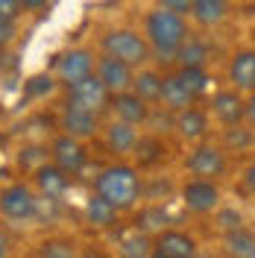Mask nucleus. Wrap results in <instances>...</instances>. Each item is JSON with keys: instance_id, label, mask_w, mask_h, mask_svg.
Returning <instances> with one entry per match:
<instances>
[{"instance_id": "nucleus-1", "label": "nucleus", "mask_w": 255, "mask_h": 258, "mask_svg": "<svg viewBox=\"0 0 255 258\" xmlns=\"http://www.w3.org/2000/svg\"><path fill=\"white\" fill-rule=\"evenodd\" d=\"M144 38L153 50V56L161 62H173L182 44L191 38L188 30V18L164 12V9H153L144 18Z\"/></svg>"}, {"instance_id": "nucleus-2", "label": "nucleus", "mask_w": 255, "mask_h": 258, "mask_svg": "<svg viewBox=\"0 0 255 258\" xmlns=\"http://www.w3.org/2000/svg\"><path fill=\"white\" fill-rule=\"evenodd\" d=\"M94 194H100L106 203H112L117 211H129L138 206V200L144 194V182L132 164L117 161V164H109L97 173Z\"/></svg>"}, {"instance_id": "nucleus-3", "label": "nucleus", "mask_w": 255, "mask_h": 258, "mask_svg": "<svg viewBox=\"0 0 255 258\" xmlns=\"http://www.w3.org/2000/svg\"><path fill=\"white\" fill-rule=\"evenodd\" d=\"M100 47H103V56H112V59L129 64V68H135V71H138V68H147V62L153 59V50L147 44V38H144L141 32L126 30V27L109 30L103 35Z\"/></svg>"}, {"instance_id": "nucleus-4", "label": "nucleus", "mask_w": 255, "mask_h": 258, "mask_svg": "<svg viewBox=\"0 0 255 258\" xmlns=\"http://www.w3.org/2000/svg\"><path fill=\"white\" fill-rule=\"evenodd\" d=\"M185 170L191 173V179H208V182H217L229 170V156H226L220 144H194L185 156Z\"/></svg>"}, {"instance_id": "nucleus-5", "label": "nucleus", "mask_w": 255, "mask_h": 258, "mask_svg": "<svg viewBox=\"0 0 255 258\" xmlns=\"http://www.w3.org/2000/svg\"><path fill=\"white\" fill-rule=\"evenodd\" d=\"M179 203L185 206L188 214L197 217H206L223 206V194L217 182H208V179H188L182 188H179Z\"/></svg>"}, {"instance_id": "nucleus-6", "label": "nucleus", "mask_w": 255, "mask_h": 258, "mask_svg": "<svg viewBox=\"0 0 255 258\" xmlns=\"http://www.w3.org/2000/svg\"><path fill=\"white\" fill-rule=\"evenodd\" d=\"M38 214V200L27 182H12L0 191V217L12 220V223H24Z\"/></svg>"}, {"instance_id": "nucleus-7", "label": "nucleus", "mask_w": 255, "mask_h": 258, "mask_svg": "<svg viewBox=\"0 0 255 258\" xmlns=\"http://www.w3.org/2000/svg\"><path fill=\"white\" fill-rule=\"evenodd\" d=\"M109 100H112V94L106 91L103 82L97 80V74H88V77H82V80L68 85V106H77V109L100 114L103 109H109Z\"/></svg>"}, {"instance_id": "nucleus-8", "label": "nucleus", "mask_w": 255, "mask_h": 258, "mask_svg": "<svg viewBox=\"0 0 255 258\" xmlns=\"http://www.w3.org/2000/svg\"><path fill=\"white\" fill-rule=\"evenodd\" d=\"M50 161L68 173V176H80L82 170H85V164H88V150L82 141L77 138H71V135H56L53 138V144H50Z\"/></svg>"}, {"instance_id": "nucleus-9", "label": "nucleus", "mask_w": 255, "mask_h": 258, "mask_svg": "<svg viewBox=\"0 0 255 258\" xmlns=\"http://www.w3.org/2000/svg\"><path fill=\"white\" fill-rule=\"evenodd\" d=\"M200 255V243L191 232L185 229H164L161 235L153 238V255L150 258H197Z\"/></svg>"}, {"instance_id": "nucleus-10", "label": "nucleus", "mask_w": 255, "mask_h": 258, "mask_svg": "<svg viewBox=\"0 0 255 258\" xmlns=\"http://www.w3.org/2000/svg\"><path fill=\"white\" fill-rule=\"evenodd\" d=\"M208 112L220 126H238L246 117V97L235 88H217L208 100Z\"/></svg>"}, {"instance_id": "nucleus-11", "label": "nucleus", "mask_w": 255, "mask_h": 258, "mask_svg": "<svg viewBox=\"0 0 255 258\" xmlns=\"http://www.w3.org/2000/svg\"><path fill=\"white\" fill-rule=\"evenodd\" d=\"M226 80L229 88H235L240 94H255V47L235 50L232 59L226 64Z\"/></svg>"}, {"instance_id": "nucleus-12", "label": "nucleus", "mask_w": 255, "mask_h": 258, "mask_svg": "<svg viewBox=\"0 0 255 258\" xmlns=\"http://www.w3.org/2000/svg\"><path fill=\"white\" fill-rule=\"evenodd\" d=\"M94 74L97 80L106 85V91L109 94H123V91H132V77H135V68H129V64L117 62L112 56H100L94 64Z\"/></svg>"}, {"instance_id": "nucleus-13", "label": "nucleus", "mask_w": 255, "mask_h": 258, "mask_svg": "<svg viewBox=\"0 0 255 258\" xmlns=\"http://www.w3.org/2000/svg\"><path fill=\"white\" fill-rule=\"evenodd\" d=\"M94 64H97V59H94L91 50H85V47L65 50L62 56L56 59V77H59L65 85H71V82L94 74Z\"/></svg>"}, {"instance_id": "nucleus-14", "label": "nucleus", "mask_w": 255, "mask_h": 258, "mask_svg": "<svg viewBox=\"0 0 255 258\" xmlns=\"http://www.w3.org/2000/svg\"><path fill=\"white\" fill-rule=\"evenodd\" d=\"M59 129L62 135H71V138H91L100 132V114L94 112H85V109H77V106H68L65 103L62 114H59Z\"/></svg>"}, {"instance_id": "nucleus-15", "label": "nucleus", "mask_w": 255, "mask_h": 258, "mask_svg": "<svg viewBox=\"0 0 255 258\" xmlns=\"http://www.w3.org/2000/svg\"><path fill=\"white\" fill-rule=\"evenodd\" d=\"M173 129L182 141H188V144H203V141H208V132H211L208 112L200 109V106H191V109H185V112L176 114Z\"/></svg>"}, {"instance_id": "nucleus-16", "label": "nucleus", "mask_w": 255, "mask_h": 258, "mask_svg": "<svg viewBox=\"0 0 255 258\" xmlns=\"http://www.w3.org/2000/svg\"><path fill=\"white\" fill-rule=\"evenodd\" d=\"M109 109L114 112V120L120 123H129V126H147V117H150V109L141 97H135L132 91H123V94H114L109 100Z\"/></svg>"}, {"instance_id": "nucleus-17", "label": "nucleus", "mask_w": 255, "mask_h": 258, "mask_svg": "<svg viewBox=\"0 0 255 258\" xmlns=\"http://www.w3.org/2000/svg\"><path fill=\"white\" fill-rule=\"evenodd\" d=\"M173 223H176L173 214H170V209L164 203H147V206H141V211H135V220H132V226L138 232H144V235H150V238L161 235L164 229H170Z\"/></svg>"}, {"instance_id": "nucleus-18", "label": "nucleus", "mask_w": 255, "mask_h": 258, "mask_svg": "<svg viewBox=\"0 0 255 258\" xmlns=\"http://www.w3.org/2000/svg\"><path fill=\"white\" fill-rule=\"evenodd\" d=\"M132 156H135V170H153V167H159L164 164L167 159V144H164V138L159 135H150V132H144L138 135V144L132 150Z\"/></svg>"}, {"instance_id": "nucleus-19", "label": "nucleus", "mask_w": 255, "mask_h": 258, "mask_svg": "<svg viewBox=\"0 0 255 258\" xmlns=\"http://www.w3.org/2000/svg\"><path fill=\"white\" fill-rule=\"evenodd\" d=\"M114 252H117V258H150L153 255V238L138 232L135 226L129 223L123 229H117Z\"/></svg>"}, {"instance_id": "nucleus-20", "label": "nucleus", "mask_w": 255, "mask_h": 258, "mask_svg": "<svg viewBox=\"0 0 255 258\" xmlns=\"http://www.w3.org/2000/svg\"><path fill=\"white\" fill-rule=\"evenodd\" d=\"M103 144L106 150L117 156V159H123V156H132V150L138 144V129L129 126V123H120V120H112L109 126L103 129Z\"/></svg>"}, {"instance_id": "nucleus-21", "label": "nucleus", "mask_w": 255, "mask_h": 258, "mask_svg": "<svg viewBox=\"0 0 255 258\" xmlns=\"http://www.w3.org/2000/svg\"><path fill=\"white\" fill-rule=\"evenodd\" d=\"M161 109H167V112H185V109H191L197 106V100L188 94V88L182 85V80L176 77V74H164V82H161V100H159Z\"/></svg>"}, {"instance_id": "nucleus-22", "label": "nucleus", "mask_w": 255, "mask_h": 258, "mask_svg": "<svg viewBox=\"0 0 255 258\" xmlns=\"http://www.w3.org/2000/svg\"><path fill=\"white\" fill-rule=\"evenodd\" d=\"M161 82H164V74H159L156 68H138L132 77V94L141 97L147 106H159Z\"/></svg>"}, {"instance_id": "nucleus-23", "label": "nucleus", "mask_w": 255, "mask_h": 258, "mask_svg": "<svg viewBox=\"0 0 255 258\" xmlns=\"http://www.w3.org/2000/svg\"><path fill=\"white\" fill-rule=\"evenodd\" d=\"M35 188H38V194H44L47 200H62L65 194H68V188H71V176L62 173L53 161H47L35 173Z\"/></svg>"}, {"instance_id": "nucleus-24", "label": "nucleus", "mask_w": 255, "mask_h": 258, "mask_svg": "<svg viewBox=\"0 0 255 258\" xmlns=\"http://www.w3.org/2000/svg\"><path fill=\"white\" fill-rule=\"evenodd\" d=\"M229 18V0H194L191 3V21L197 27H217Z\"/></svg>"}, {"instance_id": "nucleus-25", "label": "nucleus", "mask_w": 255, "mask_h": 258, "mask_svg": "<svg viewBox=\"0 0 255 258\" xmlns=\"http://www.w3.org/2000/svg\"><path fill=\"white\" fill-rule=\"evenodd\" d=\"M85 220L94 226V229H117L120 211L114 209L112 203H106L100 194H91L85 200Z\"/></svg>"}, {"instance_id": "nucleus-26", "label": "nucleus", "mask_w": 255, "mask_h": 258, "mask_svg": "<svg viewBox=\"0 0 255 258\" xmlns=\"http://www.w3.org/2000/svg\"><path fill=\"white\" fill-rule=\"evenodd\" d=\"M223 255L226 258H255V232L240 226L235 232L223 235Z\"/></svg>"}, {"instance_id": "nucleus-27", "label": "nucleus", "mask_w": 255, "mask_h": 258, "mask_svg": "<svg viewBox=\"0 0 255 258\" xmlns=\"http://www.w3.org/2000/svg\"><path fill=\"white\" fill-rule=\"evenodd\" d=\"M255 147V129L246 126V123H238V126H226L220 132V150L226 156L229 153H246Z\"/></svg>"}, {"instance_id": "nucleus-28", "label": "nucleus", "mask_w": 255, "mask_h": 258, "mask_svg": "<svg viewBox=\"0 0 255 258\" xmlns=\"http://www.w3.org/2000/svg\"><path fill=\"white\" fill-rule=\"evenodd\" d=\"M176 77L182 80V85L188 88V94L194 100H203V97L211 91V74H208V68H179L176 71Z\"/></svg>"}, {"instance_id": "nucleus-29", "label": "nucleus", "mask_w": 255, "mask_h": 258, "mask_svg": "<svg viewBox=\"0 0 255 258\" xmlns=\"http://www.w3.org/2000/svg\"><path fill=\"white\" fill-rule=\"evenodd\" d=\"M208 59H211V50L203 38H188L182 50L176 53L173 62H179V68H208Z\"/></svg>"}, {"instance_id": "nucleus-30", "label": "nucleus", "mask_w": 255, "mask_h": 258, "mask_svg": "<svg viewBox=\"0 0 255 258\" xmlns=\"http://www.w3.org/2000/svg\"><path fill=\"white\" fill-rule=\"evenodd\" d=\"M47 161H50L47 147H41V144H30V147H24V150L18 153V164H21V170H24V173H32V176H35Z\"/></svg>"}, {"instance_id": "nucleus-31", "label": "nucleus", "mask_w": 255, "mask_h": 258, "mask_svg": "<svg viewBox=\"0 0 255 258\" xmlns=\"http://www.w3.org/2000/svg\"><path fill=\"white\" fill-rule=\"evenodd\" d=\"M38 258H77V243L68 238H47L38 246Z\"/></svg>"}, {"instance_id": "nucleus-32", "label": "nucleus", "mask_w": 255, "mask_h": 258, "mask_svg": "<svg viewBox=\"0 0 255 258\" xmlns=\"http://www.w3.org/2000/svg\"><path fill=\"white\" fill-rule=\"evenodd\" d=\"M176 123V114L167 112V109H161V106H153L150 109V117H147V129H150V135H167Z\"/></svg>"}, {"instance_id": "nucleus-33", "label": "nucleus", "mask_w": 255, "mask_h": 258, "mask_svg": "<svg viewBox=\"0 0 255 258\" xmlns=\"http://www.w3.org/2000/svg\"><path fill=\"white\" fill-rule=\"evenodd\" d=\"M56 91V77H50V74H35L30 80L24 82V94L30 97V100H38V97H47Z\"/></svg>"}, {"instance_id": "nucleus-34", "label": "nucleus", "mask_w": 255, "mask_h": 258, "mask_svg": "<svg viewBox=\"0 0 255 258\" xmlns=\"http://www.w3.org/2000/svg\"><path fill=\"white\" fill-rule=\"evenodd\" d=\"M214 226L220 229V235H229V232H235V229L243 226V214L235 206H220L214 211Z\"/></svg>"}, {"instance_id": "nucleus-35", "label": "nucleus", "mask_w": 255, "mask_h": 258, "mask_svg": "<svg viewBox=\"0 0 255 258\" xmlns=\"http://www.w3.org/2000/svg\"><path fill=\"white\" fill-rule=\"evenodd\" d=\"M191 3H194V0H159V9L188 18V15H191Z\"/></svg>"}, {"instance_id": "nucleus-36", "label": "nucleus", "mask_w": 255, "mask_h": 258, "mask_svg": "<svg viewBox=\"0 0 255 258\" xmlns=\"http://www.w3.org/2000/svg\"><path fill=\"white\" fill-rule=\"evenodd\" d=\"M18 15H21V0H0V18L3 21H12L15 24Z\"/></svg>"}, {"instance_id": "nucleus-37", "label": "nucleus", "mask_w": 255, "mask_h": 258, "mask_svg": "<svg viewBox=\"0 0 255 258\" xmlns=\"http://www.w3.org/2000/svg\"><path fill=\"white\" fill-rule=\"evenodd\" d=\"M12 38H15V24H12V21H3V18H0V47H6V44H9Z\"/></svg>"}, {"instance_id": "nucleus-38", "label": "nucleus", "mask_w": 255, "mask_h": 258, "mask_svg": "<svg viewBox=\"0 0 255 258\" xmlns=\"http://www.w3.org/2000/svg\"><path fill=\"white\" fill-rule=\"evenodd\" d=\"M243 188L255 197V161H249L246 170H243Z\"/></svg>"}, {"instance_id": "nucleus-39", "label": "nucleus", "mask_w": 255, "mask_h": 258, "mask_svg": "<svg viewBox=\"0 0 255 258\" xmlns=\"http://www.w3.org/2000/svg\"><path fill=\"white\" fill-rule=\"evenodd\" d=\"M243 123L255 129V94H246V117H243Z\"/></svg>"}, {"instance_id": "nucleus-40", "label": "nucleus", "mask_w": 255, "mask_h": 258, "mask_svg": "<svg viewBox=\"0 0 255 258\" xmlns=\"http://www.w3.org/2000/svg\"><path fill=\"white\" fill-rule=\"evenodd\" d=\"M44 6H47V0H21V9H27V12H38Z\"/></svg>"}, {"instance_id": "nucleus-41", "label": "nucleus", "mask_w": 255, "mask_h": 258, "mask_svg": "<svg viewBox=\"0 0 255 258\" xmlns=\"http://www.w3.org/2000/svg\"><path fill=\"white\" fill-rule=\"evenodd\" d=\"M0 258H9V238L0 232Z\"/></svg>"}, {"instance_id": "nucleus-42", "label": "nucleus", "mask_w": 255, "mask_h": 258, "mask_svg": "<svg viewBox=\"0 0 255 258\" xmlns=\"http://www.w3.org/2000/svg\"><path fill=\"white\" fill-rule=\"evenodd\" d=\"M0 150H3V135H0Z\"/></svg>"}, {"instance_id": "nucleus-43", "label": "nucleus", "mask_w": 255, "mask_h": 258, "mask_svg": "<svg viewBox=\"0 0 255 258\" xmlns=\"http://www.w3.org/2000/svg\"><path fill=\"white\" fill-rule=\"evenodd\" d=\"M252 232H255V229H252Z\"/></svg>"}]
</instances>
